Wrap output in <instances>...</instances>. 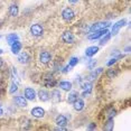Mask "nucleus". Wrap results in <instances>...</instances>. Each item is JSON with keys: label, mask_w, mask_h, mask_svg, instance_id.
<instances>
[{"label": "nucleus", "mask_w": 131, "mask_h": 131, "mask_svg": "<svg viewBox=\"0 0 131 131\" xmlns=\"http://www.w3.org/2000/svg\"><path fill=\"white\" fill-rule=\"evenodd\" d=\"M43 83H44V86L45 88H49V89H52V88H55L56 84H57V82H56V80H55V77L54 75H53L52 73H47L44 75V79H43Z\"/></svg>", "instance_id": "nucleus-1"}, {"label": "nucleus", "mask_w": 131, "mask_h": 131, "mask_svg": "<svg viewBox=\"0 0 131 131\" xmlns=\"http://www.w3.org/2000/svg\"><path fill=\"white\" fill-rule=\"evenodd\" d=\"M110 26H111V23L110 21H99V23H95L91 26L90 31H96V30H102V29H108Z\"/></svg>", "instance_id": "nucleus-2"}, {"label": "nucleus", "mask_w": 131, "mask_h": 131, "mask_svg": "<svg viewBox=\"0 0 131 131\" xmlns=\"http://www.w3.org/2000/svg\"><path fill=\"white\" fill-rule=\"evenodd\" d=\"M62 18H63L66 23H70L75 18V13H74V10L72 8H70V7L65 8V9L62 11Z\"/></svg>", "instance_id": "nucleus-3"}, {"label": "nucleus", "mask_w": 131, "mask_h": 131, "mask_svg": "<svg viewBox=\"0 0 131 131\" xmlns=\"http://www.w3.org/2000/svg\"><path fill=\"white\" fill-rule=\"evenodd\" d=\"M29 31H30V34L34 37H40L44 34V28L40 24H34V25L30 26Z\"/></svg>", "instance_id": "nucleus-4"}, {"label": "nucleus", "mask_w": 131, "mask_h": 131, "mask_svg": "<svg viewBox=\"0 0 131 131\" xmlns=\"http://www.w3.org/2000/svg\"><path fill=\"white\" fill-rule=\"evenodd\" d=\"M62 40L64 41L65 44H74L75 41V36L71 30H65L62 35Z\"/></svg>", "instance_id": "nucleus-5"}, {"label": "nucleus", "mask_w": 131, "mask_h": 131, "mask_svg": "<svg viewBox=\"0 0 131 131\" xmlns=\"http://www.w3.org/2000/svg\"><path fill=\"white\" fill-rule=\"evenodd\" d=\"M14 102L17 106L19 108H27L28 106V102H27V99L23 95H17V96L14 97Z\"/></svg>", "instance_id": "nucleus-6"}, {"label": "nucleus", "mask_w": 131, "mask_h": 131, "mask_svg": "<svg viewBox=\"0 0 131 131\" xmlns=\"http://www.w3.org/2000/svg\"><path fill=\"white\" fill-rule=\"evenodd\" d=\"M68 118L71 119V115H64V114H58L55 119V123L57 124L58 127H66L68 123Z\"/></svg>", "instance_id": "nucleus-7"}, {"label": "nucleus", "mask_w": 131, "mask_h": 131, "mask_svg": "<svg viewBox=\"0 0 131 131\" xmlns=\"http://www.w3.org/2000/svg\"><path fill=\"white\" fill-rule=\"evenodd\" d=\"M124 25H126V20L124 19H121V20H119V21L114 23V25H111L112 26V30H111V32H110L111 36H115V35H118L119 30H120Z\"/></svg>", "instance_id": "nucleus-8"}, {"label": "nucleus", "mask_w": 131, "mask_h": 131, "mask_svg": "<svg viewBox=\"0 0 131 131\" xmlns=\"http://www.w3.org/2000/svg\"><path fill=\"white\" fill-rule=\"evenodd\" d=\"M24 96L27 99V101H35L36 100V91L32 88H25Z\"/></svg>", "instance_id": "nucleus-9"}, {"label": "nucleus", "mask_w": 131, "mask_h": 131, "mask_svg": "<svg viewBox=\"0 0 131 131\" xmlns=\"http://www.w3.org/2000/svg\"><path fill=\"white\" fill-rule=\"evenodd\" d=\"M17 61H18V63L23 64V65H27L29 62H30V56L27 52H21L19 53V54H17Z\"/></svg>", "instance_id": "nucleus-10"}, {"label": "nucleus", "mask_w": 131, "mask_h": 131, "mask_svg": "<svg viewBox=\"0 0 131 131\" xmlns=\"http://www.w3.org/2000/svg\"><path fill=\"white\" fill-rule=\"evenodd\" d=\"M50 59H52V54H50L49 52H47V50H41L39 53V62L41 64H44V65L48 64L50 62Z\"/></svg>", "instance_id": "nucleus-11"}, {"label": "nucleus", "mask_w": 131, "mask_h": 131, "mask_svg": "<svg viewBox=\"0 0 131 131\" xmlns=\"http://www.w3.org/2000/svg\"><path fill=\"white\" fill-rule=\"evenodd\" d=\"M30 114L36 119H41L45 117V110L43 108H40V106H35V108L31 109Z\"/></svg>", "instance_id": "nucleus-12"}, {"label": "nucleus", "mask_w": 131, "mask_h": 131, "mask_svg": "<svg viewBox=\"0 0 131 131\" xmlns=\"http://www.w3.org/2000/svg\"><path fill=\"white\" fill-rule=\"evenodd\" d=\"M109 30L108 29H102V30H96V31H93L92 34H90L88 36V39L90 40H95V39H100L103 35H105Z\"/></svg>", "instance_id": "nucleus-13"}, {"label": "nucleus", "mask_w": 131, "mask_h": 131, "mask_svg": "<svg viewBox=\"0 0 131 131\" xmlns=\"http://www.w3.org/2000/svg\"><path fill=\"white\" fill-rule=\"evenodd\" d=\"M50 99H52V102L54 103H59L62 101V93L59 90H53L52 93L49 94Z\"/></svg>", "instance_id": "nucleus-14"}, {"label": "nucleus", "mask_w": 131, "mask_h": 131, "mask_svg": "<svg viewBox=\"0 0 131 131\" xmlns=\"http://www.w3.org/2000/svg\"><path fill=\"white\" fill-rule=\"evenodd\" d=\"M103 72V68L102 67H97V68H93V70H91V73L89 74L88 76V80L89 81H93L95 80L97 76H99V74H101Z\"/></svg>", "instance_id": "nucleus-15"}, {"label": "nucleus", "mask_w": 131, "mask_h": 131, "mask_svg": "<svg viewBox=\"0 0 131 131\" xmlns=\"http://www.w3.org/2000/svg\"><path fill=\"white\" fill-rule=\"evenodd\" d=\"M58 86L61 88V90L66 91V92H70L71 90H72V88H73V84H72V82L63 80V81L58 82Z\"/></svg>", "instance_id": "nucleus-16"}, {"label": "nucleus", "mask_w": 131, "mask_h": 131, "mask_svg": "<svg viewBox=\"0 0 131 131\" xmlns=\"http://www.w3.org/2000/svg\"><path fill=\"white\" fill-rule=\"evenodd\" d=\"M37 96H38V99H39L41 102H47V101H49V100H50L49 93H48V92H47L46 90H43V89L38 91Z\"/></svg>", "instance_id": "nucleus-17"}, {"label": "nucleus", "mask_w": 131, "mask_h": 131, "mask_svg": "<svg viewBox=\"0 0 131 131\" xmlns=\"http://www.w3.org/2000/svg\"><path fill=\"white\" fill-rule=\"evenodd\" d=\"M72 104H73L74 110L77 111V112L82 111V110L84 109V106H85V103H84V101H83V99H76Z\"/></svg>", "instance_id": "nucleus-18"}, {"label": "nucleus", "mask_w": 131, "mask_h": 131, "mask_svg": "<svg viewBox=\"0 0 131 131\" xmlns=\"http://www.w3.org/2000/svg\"><path fill=\"white\" fill-rule=\"evenodd\" d=\"M99 50H100V48L97 46H90L85 49V55L88 56V57H93L94 55H96L97 53H99Z\"/></svg>", "instance_id": "nucleus-19"}, {"label": "nucleus", "mask_w": 131, "mask_h": 131, "mask_svg": "<svg viewBox=\"0 0 131 131\" xmlns=\"http://www.w3.org/2000/svg\"><path fill=\"white\" fill-rule=\"evenodd\" d=\"M10 47H11V52H13V54L17 55V54L20 53V50H21V48H23V45L19 40H17V41H15L13 45H10Z\"/></svg>", "instance_id": "nucleus-20"}, {"label": "nucleus", "mask_w": 131, "mask_h": 131, "mask_svg": "<svg viewBox=\"0 0 131 131\" xmlns=\"http://www.w3.org/2000/svg\"><path fill=\"white\" fill-rule=\"evenodd\" d=\"M6 39H7V44H8V45H13L15 41L19 40V36L17 34H15V32H11V34L7 35Z\"/></svg>", "instance_id": "nucleus-21"}, {"label": "nucleus", "mask_w": 131, "mask_h": 131, "mask_svg": "<svg viewBox=\"0 0 131 131\" xmlns=\"http://www.w3.org/2000/svg\"><path fill=\"white\" fill-rule=\"evenodd\" d=\"M8 13H9V15H10L11 17H16V16H18V13H19L18 5H16V4L10 5L9 9H8Z\"/></svg>", "instance_id": "nucleus-22"}, {"label": "nucleus", "mask_w": 131, "mask_h": 131, "mask_svg": "<svg viewBox=\"0 0 131 131\" xmlns=\"http://www.w3.org/2000/svg\"><path fill=\"white\" fill-rule=\"evenodd\" d=\"M76 99H79V92L77 91H70V94L67 95V103L72 104Z\"/></svg>", "instance_id": "nucleus-23"}, {"label": "nucleus", "mask_w": 131, "mask_h": 131, "mask_svg": "<svg viewBox=\"0 0 131 131\" xmlns=\"http://www.w3.org/2000/svg\"><path fill=\"white\" fill-rule=\"evenodd\" d=\"M80 84H81V88H82L83 91H85V92H91L92 91L93 85H92L91 81H88V80H86L85 82H81Z\"/></svg>", "instance_id": "nucleus-24"}, {"label": "nucleus", "mask_w": 131, "mask_h": 131, "mask_svg": "<svg viewBox=\"0 0 131 131\" xmlns=\"http://www.w3.org/2000/svg\"><path fill=\"white\" fill-rule=\"evenodd\" d=\"M111 37H112V36H111V34H110V32L108 31L105 35H103L102 38H101V39H100V45H101V46L105 45V44L108 43V41H109L110 39H111Z\"/></svg>", "instance_id": "nucleus-25"}, {"label": "nucleus", "mask_w": 131, "mask_h": 131, "mask_svg": "<svg viewBox=\"0 0 131 131\" xmlns=\"http://www.w3.org/2000/svg\"><path fill=\"white\" fill-rule=\"evenodd\" d=\"M118 72L119 71L117 68H110L108 72H106V75H108L109 79H114V77L118 75Z\"/></svg>", "instance_id": "nucleus-26"}, {"label": "nucleus", "mask_w": 131, "mask_h": 131, "mask_svg": "<svg viewBox=\"0 0 131 131\" xmlns=\"http://www.w3.org/2000/svg\"><path fill=\"white\" fill-rule=\"evenodd\" d=\"M17 91H18V83L13 82L10 84V88H9V93L10 94H15Z\"/></svg>", "instance_id": "nucleus-27"}, {"label": "nucleus", "mask_w": 131, "mask_h": 131, "mask_svg": "<svg viewBox=\"0 0 131 131\" xmlns=\"http://www.w3.org/2000/svg\"><path fill=\"white\" fill-rule=\"evenodd\" d=\"M79 62H80L79 57H75V56H73V57H71V58H70L68 65H70L71 67H74V66H76V65L79 64Z\"/></svg>", "instance_id": "nucleus-28"}, {"label": "nucleus", "mask_w": 131, "mask_h": 131, "mask_svg": "<svg viewBox=\"0 0 131 131\" xmlns=\"http://www.w3.org/2000/svg\"><path fill=\"white\" fill-rule=\"evenodd\" d=\"M96 63H97L96 59H90L88 63V67L90 68V70H93V68H95V66H96Z\"/></svg>", "instance_id": "nucleus-29"}, {"label": "nucleus", "mask_w": 131, "mask_h": 131, "mask_svg": "<svg viewBox=\"0 0 131 131\" xmlns=\"http://www.w3.org/2000/svg\"><path fill=\"white\" fill-rule=\"evenodd\" d=\"M113 119L112 118H110L109 119V121H108V124H106L105 126V128H104V129L105 130H112V128H113Z\"/></svg>", "instance_id": "nucleus-30"}, {"label": "nucleus", "mask_w": 131, "mask_h": 131, "mask_svg": "<svg viewBox=\"0 0 131 131\" xmlns=\"http://www.w3.org/2000/svg\"><path fill=\"white\" fill-rule=\"evenodd\" d=\"M117 62H118L117 57H113V56H112V58L109 59V62H106V66H112V65H114Z\"/></svg>", "instance_id": "nucleus-31"}, {"label": "nucleus", "mask_w": 131, "mask_h": 131, "mask_svg": "<svg viewBox=\"0 0 131 131\" xmlns=\"http://www.w3.org/2000/svg\"><path fill=\"white\" fill-rule=\"evenodd\" d=\"M71 68H72V67H71L70 65H66V66H65V67H62V70H61V73H63V74H66V73H68V72H70V71H71Z\"/></svg>", "instance_id": "nucleus-32"}, {"label": "nucleus", "mask_w": 131, "mask_h": 131, "mask_svg": "<svg viewBox=\"0 0 131 131\" xmlns=\"http://www.w3.org/2000/svg\"><path fill=\"white\" fill-rule=\"evenodd\" d=\"M88 129H89V130H94V129H96V123H94V122H91V123L89 124Z\"/></svg>", "instance_id": "nucleus-33"}, {"label": "nucleus", "mask_w": 131, "mask_h": 131, "mask_svg": "<svg viewBox=\"0 0 131 131\" xmlns=\"http://www.w3.org/2000/svg\"><path fill=\"white\" fill-rule=\"evenodd\" d=\"M79 1H80V0H68V2H70V4H73V5L77 4Z\"/></svg>", "instance_id": "nucleus-34"}, {"label": "nucleus", "mask_w": 131, "mask_h": 131, "mask_svg": "<svg viewBox=\"0 0 131 131\" xmlns=\"http://www.w3.org/2000/svg\"><path fill=\"white\" fill-rule=\"evenodd\" d=\"M4 66V59L0 58V70H1V67Z\"/></svg>", "instance_id": "nucleus-35"}, {"label": "nucleus", "mask_w": 131, "mask_h": 131, "mask_svg": "<svg viewBox=\"0 0 131 131\" xmlns=\"http://www.w3.org/2000/svg\"><path fill=\"white\" fill-rule=\"evenodd\" d=\"M124 52H126V53H129V52H130V46H127L126 49H124Z\"/></svg>", "instance_id": "nucleus-36"}, {"label": "nucleus", "mask_w": 131, "mask_h": 131, "mask_svg": "<svg viewBox=\"0 0 131 131\" xmlns=\"http://www.w3.org/2000/svg\"><path fill=\"white\" fill-rule=\"evenodd\" d=\"M2 114H4V110L0 108V115H2Z\"/></svg>", "instance_id": "nucleus-37"}, {"label": "nucleus", "mask_w": 131, "mask_h": 131, "mask_svg": "<svg viewBox=\"0 0 131 131\" xmlns=\"http://www.w3.org/2000/svg\"><path fill=\"white\" fill-rule=\"evenodd\" d=\"M2 54H4V49L0 48V55H2Z\"/></svg>", "instance_id": "nucleus-38"}, {"label": "nucleus", "mask_w": 131, "mask_h": 131, "mask_svg": "<svg viewBox=\"0 0 131 131\" xmlns=\"http://www.w3.org/2000/svg\"><path fill=\"white\" fill-rule=\"evenodd\" d=\"M1 37H2V36H1V35H0V38H1Z\"/></svg>", "instance_id": "nucleus-39"}]
</instances>
